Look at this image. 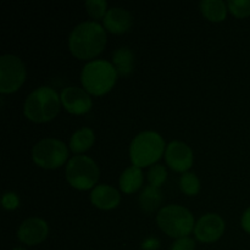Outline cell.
<instances>
[{"label":"cell","instance_id":"6da1fadb","mask_svg":"<svg viewBox=\"0 0 250 250\" xmlns=\"http://www.w3.org/2000/svg\"><path fill=\"white\" fill-rule=\"evenodd\" d=\"M106 31L95 21L77 24L68 37L71 54L80 60H89L104 50L106 45Z\"/></svg>","mask_w":250,"mask_h":250},{"label":"cell","instance_id":"7a4b0ae2","mask_svg":"<svg viewBox=\"0 0 250 250\" xmlns=\"http://www.w3.org/2000/svg\"><path fill=\"white\" fill-rule=\"evenodd\" d=\"M61 99L58 93L50 87H39L27 97L23 105V114L37 124L49 122L60 111Z\"/></svg>","mask_w":250,"mask_h":250},{"label":"cell","instance_id":"3957f363","mask_svg":"<svg viewBox=\"0 0 250 250\" xmlns=\"http://www.w3.org/2000/svg\"><path fill=\"white\" fill-rule=\"evenodd\" d=\"M166 146L163 137L154 131L137 134L129 146V158L133 166L139 168L155 165L165 154Z\"/></svg>","mask_w":250,"mask_h":250},{"label":"cell","instance_id":"277c9868","mask_svg":"<svg viewBox=\"0 0 250 250\" xmlns=\"http://www.w3.org/2000/svg\"><path fill=\"white\" fill-rule=\"evenodd\" d=\"M117 72L114 65L106 60H93L85 63L81 72V82L89 94L104 95L114 88Z\"/></svg>","mask_w":250,"mask_h":250},{"label":"cell","instance_id":"5b68a950","mask_svg":"<svg viewBox=\"0 0 250 250\" xmlns=\"http://www.w3.org/2000/svg\"><path fill=\"white\" fill-rule=\"evenodd\" d=\"M156 224L164 233L175 239L188 237L195 227L192 212L187 208L176 204L161 208L156 215Z\"/></svg>","mask_w":250,"mask_h":250},{"label":"cell","instance_id":"8992f818","mask_svg":"<svg viewBox=\"0 0 250 250\" xmlns=\"http://www.w3.org/2000/svg\"><path fill=\"white\" fill-rule=\"evenodd\" d=\"M99 176V167L89 156H72L66 165V180L75 189L88 190L94 188Z\"/></svg>","mask_w":250,"mask_h":250},{"label":"cell","instance_id":"52a82bcc","mask_svg":"<svg viewBox=\"0 0 250 250\" xmlns=\"http://www.w3.org/2000/svg\"><path fill=\"white\" fill-rule=\"evenodd\" d=\"M68 149L63 142L55 138L41 139L32 149L34 164L45 170H54L67 161Z\"/></svg>","mask_w":250,"mask_h":250},{"label":"cell","instance_id":"ba28073f","mask_svg":"<svg viewBox=\"0 0 250 250\" xmlns=\"http://www.w3.org/2000/svg\"><path fill=\"white\" fill-rule=\"evenodd\" d=\"M26 80V67L16 55H2L0 58V92L11 94L22 87Z\"/></svg>","mask_w":250,"mask_h":250},{"label":"cell","instance_id":"9c48e42d","mask_svg":"<svg viewBox=\"0 0 250 250\" xmlns=\"http://www.w3.org/2000/svg\"><path fill=\"white\" fill-rule=\"evenodd\" d=\"M224 219L217 214L203 215L194 227L195 238L202 243H214L219 241L225 232Z\"/></svg>","mask_w":250,"mask_h":250},{"label":"cell","instance_id":"30bf717a","mask_svg":"<svg viewBox=\"0 0 250 250\" xmlns=\"http://www.w3.org/2000/svg\"><path fill=\"white\" fill-rule=\"evenodd\" d=\"M61 105L72 115H84L92 109V98L87 90L78 87H66L61 90Z\"/></svg>","mask_w":250,"mask_h":250},{"label":"cell","instance_id":"8fae6325","mask_svg":"<svg viewBox=\"0 0 250 250\" xmlns=\"http://www.w3.org/2000/svg\"><path fill=\"white\" fill-rule=\"evenodd\" d=\"M165 160L173 171L186 173L193 165V151L183 142L173 141L166 146Z\"/></svg>","mask_w":250,"mask_h":250},{"label":"cell","instance_id":"7c38bea8","mask_svg":"<svg viewBox=\"0 0 250 250\" xmlns=\"http://www.w3.org/2000/svg\"><path fill=\"white\" fill-rule=\"evenodd\" d=\"M49 226L43 219L29 217L20 225L17 229V238L27 246H37L48 237Z\"/></svg>","mask_w":250,"mask_h":250},{"label":"cell","instance_id":"4fadbf2b","mask_svg":"<svg viewBox=\"0 0 250 250\" xmlns=\"http://www.w3.org/2000/svg\"><path fill=\"white\" fill-rule=\"evenodd\" d=\"M105 31L114 34L126 33L133 24V17L128 10L124 7H111L107 10L106 15L103 19Z\"/></svg>","mask_w":250,"mask_h":250},{"label":"cell","instance_id":"5bb4252c","mask_svg":"<svg viewBox=\"0 0 250 250\" xmlns=\"http://www.w3.org/2000/svg\"><path fill=\"white\" fill-rule=\"evenodd\" d=\"M90 202L95 208L102 210H112L121 202L119 190L109 185H98L90 193Z\"/></svg>","mask_w":250,"mask_h":250},{"label":"cell","instance_id":"9a60e30c","mask_svg":"<svg viewBox=\"0 0 250 250\" xmlns=\"http://www.w3.org/2000/svg\"><path fill=\"white\" fill-rule=\"evenodd\" d=\"M143 180L144 178L142 168L136 167V166H131V167L126 168V170L121 173V176H120V189H121L125 194H133V193H136L137 190L142 187Z\"/></svg>","mask_w":250,"mask_h":250},{"label":"cell","instance_id":"2e32d148","mask_svg":"<svg viewBox=\"0 0 250 250\" xmlns=\"http://www.w3.org/2000/svg\"><path fill=\"white\" fill-rule=\"evenodd\" d=\"M134 63V55L132 50L126 46L116 49L112 54V65L116 70L119 76H129L133 71Z\"/></svg>","mask_w":250,"mask_h":250},{"label":"cell","instance_id":"e0dca14e","mask_svg":"<svg viewBox=\"0 0 250 250\" xmlns=\"http://www.w3.org/2000/svg\"><path fill=\"white\" fill-rule=\"evenodd\" d=\"M95 134L92 128L89 127H82L77 129L75 133L71 136L70 139V149L75 154L84 153L89 150L92 146L94 144Z\"/></svg>","mask_w":250,"mask_h":250},{"label":"cell","instance_id":"ac0fdd59","mask_svg":"<svg viewBox=\"0 0 250 250\" xmlns=\"http://www.w3.org/2000/svg\"><path fill=\"white\" fill-rule=\"evenodd\" d=\"M203 16L211 22H222L227 16V2L222 0H203L199 4Z\"/></svg>","mask_w":250,"mask_h":250},{"label":"cell","instance_id":"d6986e66","mask_svg":"<svg viewBox=\"0 0 250 250\" xmlns=\"http://www.w3.org/2000/svg\"><path fill=\"white\" fill-rule=\"evenodd\" d=\"M161 200H163V195H161L160 188L150 185L146 186L139 195V205L146 214H151L155 211L160 207Z\"/></svg>","mask_w":250,"mask_h":250},{"label":"cell","instance_id":"ffe728a7","mask_svg":"<svg viewBox=\"0 0 250 250\" xmlns=\"http://www.w3.org/2000/svg\"><path fill=\"white\" fill-rule=\"evenodd\" d=\"M180 188L183 194L188 197H194L200 192V181L197 175L192 172H186L180 178Z\"/></svg>","mask_w":250,"mask_h":250},{"label":"cell","instance_id":"44dd1931","mask_svg":"<svg viewBox=\"0 0 250 250\" xmlns=\"http://www.w3.org/2000/svg\"><path fill=\"white\" fill-rule=\"evenodd\" d=\"M166 178H167V171H166L165 166L160 165V164L150 166L148 171L149 185L160 188L165 183Z\"/></svg>","mask_w":250,"mask_h":250},{"label":"cell","instance_id":"7402d4cb","mask_svg":"<svg viewBox=\"0 0 250 250\" xmlns=\"http://www.w3.org/2000/svg\"><path fill=\"white\" fill-rule=\"evenodd\" d=\"M84 5L88 15L94 20L104 19L107 12V2L105 0H87Z\"/></svg>","mask_w":250,"mask_h":250},{"label":"cell","instance_id":"603a6c76","mask_svg":"<svg viewBox=\"0 0 250 250\" xmlns=\"http://www.w3.org/2000/svg\"><path fill=\"white\" fill-rule=\"evenodd\" d=\"M229 11L238 19L250 16V0H229L227 1Z\"/></svg>","mask_w":250,"mask_h":250},{"label":"cell","instance_id":"cb8c5ba5","mask_svg":"<svg viewBox=\"0 0 250 250\" xmlns=\"http://www.w3.org/2000/svg\"><path fill=\"white\" fill-rule=\"evenodd\" d=\"M1 204H2V208H4L5 210H15L19 208L20 198L17 197L16 193L7 192L2 195Z\"/></svg>","mask_w":250,"mask_h":250},{"label":"cell","instance_id":"d4e9b609","mask_svg":"<svg viewBox=\"0 0 250 250\" xmlns=\"http://www.w3.org/2000/svg\"><path fill=\"white\" fill-rule=\"evenodd\" d=\"M195 241L190 237H183V238L176 239L171 246L170 250H194Z\"/></svg>","mask_w":250,"mask_h":250},{"label":"cell","instance_id":"484cf974","mask_svg":"<svg viewBox=\"0 0 250 250\" xmlns=\"http://www.w3.org/2000/svg\"><path fill=\"white\" fill-rule=\"evenodd\" d=\"M241 226L247 233L250 234V207L243 212V215H242Z\"/></svg>","mask_w":250,"mask_h":250},{"label":"cell","instance_id":"4316f807","mask_svg":"<svg viewBox=\"0 0 250 250\" xmlns=\"http://www.w3.org/2000/svg\"><path fill=\"white\" fill-rule=\"evenodd\" d=\"M143 248L146 250H154L159 248V241L154 238H149L146 239V242L143 243Z\"/></svg>","mask_w":250,"mask_h":250},{"label":"cell","instance_id":"83f0119b","mask_svg":"<svg viewBox=\"0 0 250 250\" xmlns=\"http://www.w3.org/2000/svg\"><path fill=\"white\" fill-rule=\"evenodd\" d=\"M12 250H26V249L22 248V247H16V248H14Z\"/></svg>","mask_w":250,"mask_h":250}]
</instances>
